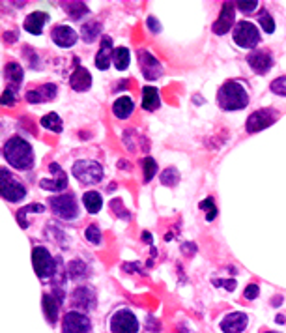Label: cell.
<instances>
[{
	"label": "cell",
	"instance_id": "27",
	"mask_svg": "<svg viewBox=\"0 0 286 333\" xmlns=\"http://www.w3.org/2000/svg\"><path fill=\"white\" fill-rule=\"evenodd\" d=\"M113 62H114V66H116V70H120V71L127 70V66H129V51L125 49V47L114 49Z\"/></svg>",
	"mask_w": 286,
	"mask_h": 333
},
{
	"label": "cell",
	"instance_id": "4",
	"mask_svg": "<svg viewBox=\"0 0 286 333\" xmlns=\"http://www.w3.org/2000/svg\"><path fill=\"white\" fill-rule=\"evenodd\" d=\"M0 191H2V197L8 202H19L27 197V187L23 186V182L19 178L11 174L8 169L0 170Z\"/></svg>",
	"mask_w": 286,
	"mask_h": 333
},
{
	"label": "cell",
	"instance_id": "40",
	"mask_svg": "<svg viewBox=\"0 0 286 333\" xmlns=\"http://www.w3.org/2000/svg\"><path fill=\"white\" fill-rule=\"evenodd\" d=\"M2 103H4V105H13V103H15V96H13V90H10V88L6 90L4 96H2Z\"/></svg>",
	"mask_w": 286,
	"mask_h": 333
},
{
	"label": "cell",
	"instance_id": "3",
	"mask_svg": "<svg viewBox=\"0 0 286 333\" xmlns=\"http://www.w3.org/2000/svg\"><path fill=\"white\" fill-rule=\"evenodd\" d=\"M77 180L86 184V186H96L103 180V167L94 159H79L73 163L71 169Z\"/></svg>",
	"mask_w": 286,
	"mask_h": 333
},
{
	"label": "cell",
	"instance_id": "7",
	"mask_svg": "<svg viewBox=\"0 0 286 333\" xmlns=\"http://www.w3.org/2000/svg\"><path fill=\"white\" fill-rule=\"evenodd\" d=\"M234 41L236 45H239L241 49H253L254 45L260 41L258 28L254 27L253 23L249 21H239L234 27Z\"/></svg>",
	"mask_w": 286,
	"mask_h": 333
},
{
	"label": "cell",
	"instance_id": "17",
	"mask_svg": "<svg viewBox=\"0 0 286 333\" xmlns=\"http://www.w3.org/2000/svg\"><path fill=\"white\" fill-rule=\"evenodd\" d=\"M51 38H53L54 43L60 45V47H71V45H75V41H77V32L71 27L60 25V27L53 28Z\"/></svg>",
	"mask_w": 286,
	"mask_h": 333
},
{
	"label": "cell",
	"instance_id": "20",
	"mask_svg": "<svg viewBox=\"0 0 286 333\" xmlns=\"http://www.w3.org/2000/svg\"><path fill=\"white\" fill-rule=\"evenodd\" d=\"M111 56H114V49H113V41H111V38H103L101 41V49H99V53L96 55V68L97 70H107L108 66H111Z\"/></svg>",
	"mask_w": 286,
	"mask_h": 333
},
{
	"label": "cell",
	"instance_id": "31",
	"mask_svg": "<svg viewBox=\"0 0 286 333\" xmlns=\"http://www.w3.org/2000/svg\"><path fill=\"white\" fill-rule=\"evenodd\" d=\"M64 8L70 11L71 15H73V19H81L82 15H86V13H88V8L82 4V2H71V6L64 4Z\"/></svg>",
	"mask_w": 286,
	"mask_h": 333
},
{
	"label": "cell",
	"instance_id": "15",
	"mask_svg": "<svg viewBox=\"0 0 286 333\" xmlns=\"http://www.w3.org/2000/svg\"><path fill=\"white\" fill-rule=\"evenodd\" d=\"M249 318L245 313H230L221 320V329L225 333H241L247 328Z\"/></svg>",
	"mask_w": 286,
	"mask_h": 333
},
{
	"label": "cell",
	"instance_id": "36",
	"mask_svg": "<svg viewBox=\"0 0 286 333\" xmlns=\"http://www.w3.org/2000/svg\"><path fill=\"white\" fill-rule=\"evenodd\" d=\"M6 75L11 77L13 81H15V84H19L23 79V70L19 68V64H15V62H10L8 66H6Z\"/></svg>",
	"mask_w": 286,
	"mask_h": 333
},
{
	"label": "cell",
	"instance_id": "26",
	"mask_svg": "<svg viewBox=\"0 0 286 333\" xmlns=\"http://www.w3.org/2000/svg\"><path fill=\"white\" fill-rule=\"evenodd\" d=\"M81 32H82V39H84L86 43H92V41L97 39L99 32H101V27H99V23L90 21V23H86V25H82Z\"/></svg>",
	"mask_w": 286,
	"mask_h": 333
},
{
	"label": "cell",
	"instance_id": "1",
	"mask_svg": "<svg viewBox=\"0 0 286 333\" xmlns=\"http://www.w3.org/2000/svg\"><path fill=\"white\" fill-rule=\"evenodd\" d=\"M4 159L17 170H28L34 165L32 146L21 137H11L4 144Z\"/></svg>",
	"mask_w": 286,
	"mask_h": 333
},
{
	"label": "cell",
	"instance_id": "29",
	"mask_svg": "<svg viewBox=\"0 0 286 333\" xmlns=\"http://www.w3.org/2000/svg\"><path fill=\"white\" fill-rule=\"evenodd\" d=\"M142 165V174H144V182H150L157 172V163L151 158H144L141 161Z\"/></svg>",
	"mask_w": 286,
	"mask_h": 333
},
{
	"label": "cell",
	"instance_id": "5",
	"mask_svg": "<svg viewBox=\"0 0 286 333\" xmlns=\"http://www.w3.org/2000/svg\"><path fill=\"white\" fill-rule=\"evenodd\" d=\"M32 264H34V270L38 273L39 279H49L53 273H56V260L53 258V255L47 251V247H34L32 251Z\"/></svg>",
	"mask_w": 286,
	"mask_h": 333
},
{
	"label": "cell",
	"instance_id": "23",
	"mask_svg": "<svg viewBox=\"0 0 286 333\" xmlns=\"http://www.w3.org/2000/svg\"><path fill=\"white\" fill-rule=\"evenodd\" d=\"M161 103V99H159V92H157V88L153 86H144L142 88V109L146 110H156Z\"/></svg>",
	"mask_w": 286,
	"mask_h": 333
},
{
	"label": "cell",
	"instance_id": "11",
	"mask_svg": "<svg viewBox=\"0 0 286 333\" xmlns=\"http://www.w3.org/2000/svg\"><path fill=\"white\" fill-rule=\"evenodd\" d=\"M49 170H51L53 178L51 180H41L39 186L43 187V189H47V191H64L65 187H68V176H65L64 169L58 163H51L49 165Z\"/></svg>",
	"mask_w": 286,
	"mask_h": 333
},
{
	"label": "cell",
	"instance_id": "42",
	"mask_svg": "<svg viewBox=\"0 0 286 333\" xmlns=\"http://www.w3.org/2000/svg\"><path fill=\"white\" fill-rule=\"evenodd\" d=\"M215 284H223V286H227V290H234V286H236L234 281H215Z\"/></svg>",
	"mask_w": 286,
	"mask_h": 333
},
{
	"label": "cell",
	"instance_id": "30",
	"mask_svg": "<svg viewBox=\"0 0 286 333\" xmlns=\"http://www.w3.org/2000/svg\"><path fill=\"white\" fill-rule=\"evenodd\" d=\"M70 277L75 279V281H79V279H82L84 275H86V266L81 262V260H73V262L70 264Z\"/></svg>",
	"mask_w": 286,
	"mask_h": 333
},
{
	"label": "cell",
	"instance_id": "37",
	"mask_svg": "<svg viewBox=\"0 0 286 333\" xmlns=\"http://www.w3.org/2000/svg\"><path fill=\"white\" fill-rule=\"evenodd\" d=\"M271 92L277 94V96H284L286 98V77H279L275 81L271 82Z\"/></svg>",
	"mask_w": 286,
	"mask_h": 333
},
{
	"label": "cell",
	"instance_id": "22",
	"mask_svg": "<svg viewBox=\"0 0 286 333\" xmlns=\"http://www.w3.org/2000/svg\"><path fill=\"white\" fill-rule=\"evenodd\" d=\"M133 110H135V103H133V99L124 96V98H118L116 101L113 103V113L116 118L120 120H125V118H129L133 115Z\"/></svg>",
	"mask_w": 286,
	"mask_h": 333
},
{
	"label": "cell",
	"instance_id": "35",
	"mask_svg": "<svg viewBox=\"0 0 286 333\" xmlns=\"http://www.w3.org/2000/svg\"><path fill=\"white\" fill-rule=\"evenodd\" d=\"M178 180H180V174H178V170L174 169V167H170V169H165L161 172V184H165V186H174Z\"/></svg>",
	"mask_w": 286,
	"mask_h": 333
},
{
	"label": "cell",
	"instance_id": "43",
	"mask_svg": "<svg viewBox=\"0 0 286 333\" xmlns=\"http://www.w3.org/2000/svg\"><path fill=\"white\" fill-rule=\"evenodd\" d=\"M264 333H277V331H264Z\"/></svg>",
	"mask_w": 286,
	"mask_h": 333
},
{
	"label": "cell",
	"instance_id": "39",
	"mask_svg": "<svg viewBox=\"0 0 286 333\" xmlns=\"http://www.w3.org/2000/svg\"><path fill=\"white\" fill-rule=\"evenodd\" d=\"M258 284H249L247 288H245V300H254V298H258Z\"/></svg>",
	"mask_w": 286,
	"mask_h": 333
},
{
	"label": "cell",
	"instance_id": "24",
	"mask_svg": "<svg viewBox=\"0 0 286 333\" xmlns=\"http://www.w3.org/2000/svg\"><path fill=\"white\" fill-rule=\"evenodd\" d=\"M82 204L88 210V213H97L103 206V198L97 191H86L82 195Z\"/></svg>",
	"mask_w": 286,
	"mask_h": 333
},
{
	"label": "cell",
	"instance_id": "12",
	"mask_svg": "<svg viewBox=\"0 0 286 333\" xmlns=\"http://www.w3.org/2000/svg\"><path fill=\"white\" fill-rule=\"evenodd\" d=\"M247 62L249 66L253 68L258 75H266L273 68V56L268 51H262V49L251 51V55L247 56Z\"/></svg>",
	"mask_w": 286,
	"mask_h": 333
},
{
	"label": "cell",
	"instance_id": "33",
	"mask_svg": "<svg viewBox=\"0 0 286 333\" xmlns=\"http://www.w3.org/2000/svg\"><path fill=\"white\" fill-rule=\"evenodd\" d=\"M199 208L206 212V221H213V219H215L217 208H215V204H213V198H206V201H202L199 204Z\"/></svg>",
	"mask_w": 286,
	"mask_h": 333
},
{
	"label": "cell",
	"instance_id": "28",
	"mask_svg": "<svg viewBox=\"0 0 286 333\" xmlns=\"http://www.w3.org/2000/svg\"><path fill=\"white\" fill-rule=\"evenodd\" d=\"M41 126L49 131H54V133H60L62 131V120H60V116L56 113H49L41 118Z\"/></svg>",
	"mask_w": 286,
	"mask_h": 333
},
{
	"label": "cell",
	"instance_id": "6",
	"mask_svg": "<svg viewBox=\"0 0 286 333\" xmlns=\"http://www.w3.org/2000/svg\"><path fill=\"white\" fill-rule=\"evenodd\" d=\"M49 206L53 210L56 217L64 219V221H71V219L79 217V206L73 195H58V197L51 198Z\"/></svg>",
	"mask_w": 286,
	"mask_h": 333
},
{
	"label": "cell",
	"instance_id": "2",
	"mask_svg": "<svg viewBox=\"0 0 286 333\" xmlns=\"http://www.w3.org/2000/svg\"><path fill=\"white\" fill-rule=\"evenodd\" d=\"M217 103L223 110H241L249 105V96L247 90L243 88V84L236 81L225 82L219 90L217 96Z\"/></svg>",
	"mask_w": 286,
	"mask_h": 333
},
{
	"label": "cell",
	"instance_id": "38",
	"mask_svg": "<svg viewBox=\"0 0 286 333\" xmlns=\"http://www.w3.org/2000/svg\"><path fill=\"white\" fill-rule=\"evenodd\" d=\"M236 8H238L239 11H243V13H253V11L258 8V2H256V0H253V2H249V0H239V2H236Z\"/></svg>",
	"mask_w": 286,
	"mask_h": 333
},
{
	"label": "cell",
	"instance_id": "32",
	"mask_svg": "<svg viewBox=\"0 0 286 333\" xmlns=\"http://www.w3.org/2000/svg\"><path fill=\"white\" fill-rule=\"evenodd\" d=\"M258 23L262 25V28L266 30V34H273V30H275V23H273L271 15L266 10H262L258 13Z\"/></svg>",
	"mask_w": 286,
	"mask_h": 333
},
{
	"label": "cell",
	"instance_id": "9",
	"mask_svg": "<svg viewBox=\"0 0 286 333\" xmlns=\"http://www.w3.org/2000/svg\"><path fill=\"white\" fill-rule=\"evenodd\" d=\"M62 333H92V322L84 313L70 311L62 318Z\"/></svg>",
	"mask_w": 286,
	"mask_h": 333
},
{
	"label": "cell",
	"instance_id": "14",
	"mask_svg": "<svg viewBox=\"0 0 286 333\" xmlns=\"http://www.w3.org/2000/svg\"><path fill=\"white\" fill-rule=\"evenodd\" d=\"M139 62H141V70H142V73H144L146 79H151V81L159 79L163 68L148 51H139Z\"/></svg>",
	"mask_w": 286,
	"mask_h": 333
},
{
	"label": "cell",
	"instance_id": "13",
	"mask_svg": "<svg viewBox=\"0 0 286 333\" xmlns=\"http://www.w3.org/2000/svg\"><path fill=\"white\" fill-rule=\"evenodd\" d=\"M71 301L77 309H82V311H92L96 307V294L90 286H79V288L73 292L71 296Z\"/></svg>",
	"mask_w": 286,
	"mask_h": 333
},
{
	"label": "cell",
	"instance_id": "34",
	"mask_svg": "<svg viewBox=\"0 0 286 333\" xmlns=\"http://www.w3.org/2000/svg\"><path fill=\"white\" fill-rule=\"evenodd\" d=\"M84 236H86V240L94 246H99L101 243V229L97 227V225H90L86 230H84Z\"/></svg>",
	"mask_w": 286,
	"mask_h": 333
},
{
	"label": "cell",
	"instance_id": "8",
	"mask_svg": "<svg viewBox=\"0 0 286 333\" xmlns=\"http://www.w3.org/2000/svg\"><path fill=\"white\" fill-rule=\"evenodd\" d=\"M111 333H139V320L129 309H120L111 318Z\"/></svg>",
	"mask_w": 286,
	"mask_h": 333
},
{
	"label": "cell",
	"instance_id": "21",
	"mask_svg": "<svg viewBox=\"0 0 286 333\" xmlns=\"http://www.w3.org/2000/svg\"><path fill=\"white\" fill-rule=\"evenodd\" d=\"M56 96V86L54 84H43L41 88L30 90L27 94V99L30 103H43V101H51Z\"/></svg>",
	"mask_w": 286,
	"mask_h": 333
},
{
	"label": "cell",
	"instance_id": "25",
	"mask_svg": "<svg viewBox=\"0 0 286 333\" xmlns=\"http://www.w3.org/2000/svg\"><path fill=\"white\" fill-rule=\"evenodd\" d=\"M43 311L49 322H56V318H58V301H56V298H53L51 294L43 296Z\"/></svg>",
	"mask_w": 286,
	"mask_h": 333
},
{
	"label": "cell",
	"instance_id": "16",
	"mask_svg": "<svg viewBox=\"0 0 286 333\" xmlns=\"http://www.w3.org/2000/svg\"><path fill=\"white\" fill-rule=\"evenodd\" d=\"M234 8L236 6L232 2H225L221 10V15L213 23V32L215 34H227L234 25Z\"/></svg>",
	"mask_w": 286,
	"mask_h": 333
},
{
	"label": "cell",
	"instance_id": "41",
	"mask_svg": "<svg viewBox=\"0 0 286 333\" xmlns=\"http://www.w3.org/2000/svg\"><path fill=\"white\" fill-rule=\"evenodd\" d=\"M146 23H148V28H150L153 34L161 32V25L156 21V17H148V21H146Z\"/></svg>",
	"mask_w": 286,
	"mask_h": 333
},
{
	"label": "cell",
	"instance_id": "10",
	"mask_svg": "<svg viewBox=\"0 0 286 333\" xmlns=\"http://www.w3.org/2000/svg\"><path fill=\"white\" fill-rule=\"evenodd\" d=\"M277 115L275 110L271 109H260L254 110L253 115L247 118V131L249 133H258L262 131L264 127H270L273 122H275Z\"/></svg>",
	"mask_w": 286,
	"mask_h": 333
},
{
	"label": "cell",
	"instance_id": "18",
	"mask_svg": "<svg viewBox=\"0 0 286 333\" xmlns=\"http://www.w3.org/2000/svg\"><path fill=\"white\" fill-rule=\"evenodd\" d=\"M70 84L77 92H86L88 88L92 86V75H90V71L84 70L82 66H77L70 79Z\"/></svg>",
	"mask_w": 286,
	"mask_h": 333
},
{
	"label": "cell",
	"instance_id": "19",
	"mask_svg": "<svg viewBox=\"0 0 286 333\" xmlns=\"http://www.w3.org/2000/svg\"><path fill=\"white\" fill-rule=\"evenodd\" d=\"M47 23H49V15L45 11H32L25 19V30L34 34V36H38V34H41V30H43V27Z\"/></svg>",
	"mask_w": 286,
	"mask_h": 333
}]
</instances>
